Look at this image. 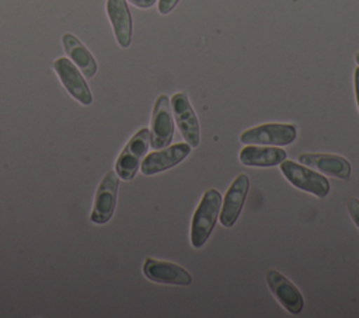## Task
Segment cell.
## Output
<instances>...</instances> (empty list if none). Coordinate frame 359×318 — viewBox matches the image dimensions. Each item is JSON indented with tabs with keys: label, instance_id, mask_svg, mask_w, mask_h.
Instances as JSON below:
<instances>
[{
	"label": "cell",
	"instance_id": "obj_6",
	"mask_svg": "<svg viewBox=\"0 0 359 318\" xmlns=\"http://www.w3.org/2000/svg\"><path fill=\"white\" fill-rule=\"evenodd\" d=\"M119 188V177L115 171H108L105 177L98 184L95 191L93 210H91V221L94 224H105L111 220L116 206V196Z\"/></svg>",
	"mask_w": 359,
	"mask_h": 318
},
{
	"label": "cell",
	"instance_id": "obj_4",
	"mask_svg": "<svg viewBox=\"0 0 359 318\" xmlns=\"http://www.w3.org/2000/svg\"><path fill=\"white\" fill-rule=\"evenodd\" d=\"M297 129L289 123H264L244 130L240 134V141L244 144L262 146H287L294 141Z\"/></svg>",
	"mask_w": 359,
	"mask_h": 318
},
{
	"label": "cell",
	"instance_id": "obj_2",
	"mask_svg": "<svg viewBox=\"0 0 359 318\" xmlns=\"http://www.w3.org/2000/svg\"><path fill=\"white\" fill-rule=\"evenodd\" d=\"M150 147V129L142 127L137 130L122 148L115 161V172L119 179L130 181L135 178L143 158Z\"/></svg>",
	"mask_w": 359,
	"mask_h": 318
},
{
	"label": "cell",
	"instance_id": "obj_13",
	"mask_svg": "<svg viewBox=\"0 0 359 318\" xmlns=\"http://www.w3.org/2000/svg\"><path fill=\"white\" fill-rule=\"evenodd\" d=\"M299 163L337 179L348 181L351 178V163L337 154L302 153L299 154Z\"/></svg>",
	"mask_w": 359,
	"mask_h": 318
},
{
	"label": "cell",
	"instance_id": "obj_17",
	"mask_svg": "<svg viewBox=\"0 0 359 318\" xmlns=\"http://www.w3.org/2000/svg\"><path fill=\"white\" fill-rule=\"evenodd\" d=\"M346 210L352 219V221L356 224V227L359 228V199L356 198H351L346 202Z\"/></svg>",
	"mask_w": 359,
	"mask_h": 318
},
{
	"label": "cell",
	"instance_id": "obj_16",
	"mask_svg": "<svg viewBox=\"0 0 359 318\" xmlns=\"http://www.w3.org/2000/svg\"><path fill=\"white\" fill-rule=\"evenodd\" d=\"M62 45L67 57L79 67V70L87 77L91 78L98 70V64L91 55V52L83 45V42L70 32L62 35Z\"/></svg>",
	"mask_w": 359,
	"mask_h": 318
},
{
	"label": "cell",
	"instance_id": "obj_1",
	"mask_svg": "<svg viewBox=\"0 0 359 318\" xmlns=\"http://www.w3.org/2000/svg\"><path fill=\"white\" fill-rule=\"evenodd\" d=\"M222 200V195L215 188H210L203 193L191 223V245L194 248L203 247L210 237L219 219Z\"/></svg>",
	"mask_w": 359,
	"mask_h": 318
},
{
	"label": "cell",
	"instance_id": "obj_8",
	"mask_svg": "<svg viewBox=\"0 0 359 318\" xmlns=\"http://www.w3.org/2000/svg\"><path fill=\"white\" fill-rule=\"evenodd\" d=\"M53 69L66 88V91L81 105L88 106L93 104V94L88 88L87 81L81 76L79 67L67 57H57L53 62Z\"/></svg>",
	"mask_w": 359,
	"mask_h": 318
},
{
	"label": "cell",
	"instance_id": "obj_11",
	"mask_svg": "<svg viewBox=\"0 0 359 318\" xmlns=\"http://www.w3.org/2000/svg\"><path fill=\"white\" fill-rule=\"evenodd\" d=\"M265 277L271 293L275 296L279 304L293 315L300 314L304 305V298L300 290L286 276L275 269H269Z\"/></svg>",
	"mask_w": 359,
	"mask_h": 318
},
{
	"label": "cell",
	"instance_id": "obj_20",
	"mask_svg": "<svg viewBox=\"0 0 359 318\" xmlns=\"http://www.w3.org/2000/svg\"><path fill=\"white\" fill-rule=\"evenodd\" d=\"M353 85H355V97H356V104L359 109V66L353 71Z\"/></svg>",
	"mask_w": 359,
	"mask_h": 318
},
{
	"label": "cell",
	"instance_id": "obj_19",
	"mask_svg": "<svg viewBox=\"0 0 359 318\" xmlns=\"http://www.w3.org/2000/svg\"><path fill=\"white\" fill-rule=\"evenodd\" d=\"M128 1H130L133 6L139 8H150L151 6L156 4L157 0H128Z\"/></svg>",
	"mask_w": 359,
	"mask_h": 318
},
{
	"label": "cell",
	"instance_id": "obj_9",
	"mask_svg": "<svg viewBox=\"0 0 359 318\" xmlns=\"http://www.w3.org/2000/svg\"><path fill=\"white\" fill-rule=\"evenodd\" d=\"M191 148L192 147L187 141L158 148L143 158L140 164V171L143 175L147 177L167 171L185 160L189 155Z\"/></svg>",
	"mask_w": 359,
	"mask_h": 318
},
{
	"label": "cell",
	"instance_id": "obj_14",
	"mask_svg": "<svg viewBox=\"0 0 359 318\" xmlns=\"http://www.w3.org/2000/svg\"><path fill=\"white\" fill-rule=\"evenodd\" d=\"M107 14L118 45L121 48H129L132 42L133 24L126 0H107Z\"/></svg>",
	"mask_w": 359,
	"mask_h": 318
},
{
	"label": "cell",
	"instance_id": "obj_12",
	"mask_svg": "<svg viewBox=\"0 0 359 318\" xmlns=\"http://www.w3.org/2000/svg\"><path fill=\"white\" fill-rule=\"evenodd\" d=\"M250 188V178L245 174H240L234 178L227 189L220 207L219 221L223 227H231L237 221L241 209L244 206Z\"/></svg>",
	"mask_w": 359,
	"mask_h": 318
},
{
	"label": "cell",
	"instance_id": "obj_21",
	"mask_svg": "<svg viewBox=\"0 0 359 318\" xmlns=\"http://www.w3.org/2000/svg\"><path fill=\"white\" fill-rule=\"evenodd\" d=\"M355 62L358 63V66H359V49L356 50V53H355Z\"/></svg>",
	"mask_w": 359,
	"mask_h": 318
},
{
	"label": "cell",
	"instance_id": "obj_18",
	"mask_svg": "<svg viewBox=\"0 0 359 318\" xmlns=\"http://www.w3.org/2000/svg\"><path fill=\"white\" fill-rule=\"evenodd\" d=\"M178 3L180 0H157V10L160 14L167 15L177 7Z\"/></svg>",
	"mask_w": 359,
	"mask_h": 318
},
{
	"label": "cell",
	"instance_id": "obj_5",
	"mask_svg": "<svg viewBox=\"0 0 359 318\" xmlns=\"http://www.w3.org/2000/svg\"><path fill=\"white\" fill-rule=\"evenodd\" d=\"M174 136V120L170 98L165 94L157 97L150 120V146L154 150L170 146Z\"/></svg>",
	"mask_w": 359,
	"mask_h": 318
},
{
	"label": "cell",
	"instance_id": "obj_15",
	"mask_svg": "<svg viewBox=\"0 0 359 318\" xmlns=\"http://www.w3.org/2000/svg\"><path fill=\"white\" fill-rule=\"evenodd\" d=\"M238 160L247 167H275L286 160V151L278 146L245 144L238 154Z\"/></svg>",
	"mask_w": 359,
	"mask_h": 318
},
{
	"label": "cell",
	"instance_id": "obj_10",
	"mask_svg": "<svg viewBox=\"0 0 359 318\" xmlns=\"http://www.w3.org/2000/svg\"><path fill=\"white\" fill-rule=\"evenodd\" d=\"M143 275L154 283L171 284V286H189L192 276L182 266L153 258H146L143 262Z\"/></svg>",
	"mask_w": 359,
	"mask_h": 318
},
{
	"label": "cell",
	"instance_id": "obj_3",
	"mask_svg": "<svg viewBox=\"0 0 359 318\" xmlns=\"http://www.w3.org/2000/svg\"><path fill=\"white\" fill-rule=\"evenodd\" d=\"M280 171L283 177L297 189L311 193L317 198H325L330 192L328 179L320 172L311 170L307 165L297 164L292 160H283L280 164Z\"/></svg>",
	"mask_w": 359,
	"mask_h": 318
},
{
	"label": "cell",
	"instance_id": "obj_7",
	"mask_svg": "<svg viewBox=\"0 0 359 318\" xmlns=\"http://www.w3.org/2000/svg\"><path fill=\"white\" fill-rule=\"evenodd\" d=\"M171 111L174 113L175 123L181 132V136L191 147H198L201 141V129L199 120L192 109L187 92H175L171 99Z\"/></svg>",
	"mask_w": 359,
	"mask_h": 318
}]
</instances>
